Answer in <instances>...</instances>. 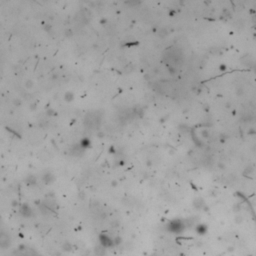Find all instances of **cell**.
Segmentation results:
<instances>
[{
	"instance_id": "6da1fadb",
	"label": "cell",
	"mask_w": 256,
	"mask_h": 256,
	"mask_svg": "<svg viewBox=\"0 0 256 256\" xmlns=\"http://www.w3.org/2000/svg\"><path fill=\"white\" fill-rule=\"evenodd\" d=\"M89 144H90V142H89V140L88 139H84L83 141L81 142V147L83 148V147H87V146H89Z\"/></svg>"
}]
</instances>
